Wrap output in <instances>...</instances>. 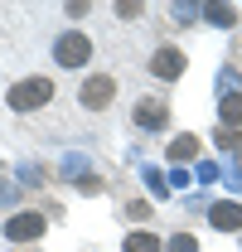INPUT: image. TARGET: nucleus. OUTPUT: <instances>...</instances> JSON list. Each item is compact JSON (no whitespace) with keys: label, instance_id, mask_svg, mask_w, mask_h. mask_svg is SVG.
Instances as JSON below:
<instances>
[{"label":"nucleus","instance_id":"obj_3","mask_svg":"<svg viewBox=\"0 0 242 252\" xmlns=\"http://www.w3.org/2000/svg\"><path fill=\"white\" fill-rule=\"evenodd\" d=\"M112 97H117V83H112L107 73H92V78H83V88H78V102H83L88 112H107Z\"/></svg>","mask_w":242,"mask_h":252},{"label":"nucleus","instance_id":"obj_11","mask_svg":"<svg viewBox=\"0 0 242 252\" xmlns=\"http://www.w3.org/2000/svg\"><path fill=\"white\" fill-rule=\"evenodd\" d=\"M170 252H199V243H194L189 233H175V238H170Z\"/></svg>","mask_w":242,"mask_h":252},{"label":"nucleus","instance_id":"obj_2","mask_svg":"<svg viewBox=\"0 0 242 252\" xmlns=\"http://www.w3.org/2000/svg\"><path fill=\"white\" fill-rule=\"evenodd\" d=\"M88 59H92V39H88V34L68 30V34L54 39V63H59V68H83Z\"/></svg>","mask_w":242,"mask_h":252},{"label":"nucleus","instance_id":"obj_10","mask_svg":"<svg viewBox=\"0 0 242 252\" xmlns=\"http://www.w3.org/2000/svg\"><path fill=\"white\" fill-rule=\"evenodd\" d=\"M194 151H199V141H194V136H180V141H170V160H189Z\"/></svg>","mask_w":242,"mask_h":252},{"label":"nucleus","instance_id":"obj_5","mask_svg":"<svg viewBox=\"0 0 242 252\" xmlns=\"http://www.w3.org/2000/svg\"><path fill=\"white\" fill-rule=\"evenodd\" d=\"M151 73H155V78H180V73H184V54L175 49V44H160L155 59H151Z\"/></svg>","mask_w":242,"mask_h":252},{"label":"nucleus","instance_id":"obj_9","mask_svg":"<svg viewBox=\"0 0 242 252\" xmlns=\"http://www.w3.org/2000/svg\"><path fill=\"white\" fill-rule=\"evenodd\" d=\"M126 252H160V238H151V233H131V238H126Z\"/></svg>","mask_w":242,"mask_h":252},{"label":"nucleus","instance_id":"obj_1","mask_svg":"<svg viewBox=\"0 0 242 252\" xmlns=\"http://www.w3.org/2000/svg\"><path fill=\"white\" fill-rule=\"evenodd\" d=\"M54 78H20L10 93H5V102L15 107V112H34V107H49L54 102Z\"/></svg>","mask_w":242,"mask_h":252},{"label":"nucleus","instance_id":"obj_7","mask_svg":"<svg viewBox=\"0 0 242 252\" xmlns=\"http://www.w3.org/2000/svg\"><path fill=\"white\" fill-rule=\"evenodd\" d=\"M213 228H218V233H238L242 228V204H213Z\"/></svg>","mask_w":242,"mask_h":252},{"label":"nucleus","instance_id":"obj_13","mask_svg":"<svg viewBox=\"0 0 242 252\" xmlns=\"http://www.w3.org/2000/svg\"><path fill=\"white\" fill-rule=\"evenodd\" d=\"M117 15H121V20H136V15H141V5H136V0H126V5H121V0H117Z\"/></svg>","mask_w":242,"mask_h":252},{"label":"nucleus","instance_id":"obj_4","mask_svg":"<svg viewBox=\"0 0 242 252\" xmlns=\"http://www.w3.org/2000/svg\"><path fill=\"white\" fill-rule=\"evenodd\" d=\"M5 238H10V243L44 238V214H20V219H10V223H5Z\"/></svg>","mask_w":242,"mask_h":252},{"label":"nucleus","instance_id":"obj_12","mask_svg":"<svg viewBox=\"0 0 242 252\" xmlns=\"http://www.w3.org/2000/svg\"><path fill=\"white\" fill-rule=\"evenodd\" d=\"M209 20H213V25H233V20H238V15H233V10H228V5H213V10H209Z\"/></svg>","mask_w":242,"mask_h":252},{"label":"nucleus","instance_id":"obj_8","mask_svg":"<svg viewBox=\"0 0 242 252\" xmlns=\"http://www.w3.org/2000/svg\"><path fill=\"white\" fill-rule=\"evenodd\" d=\"M218 112H223V126H228V131H233V126H242V93H228Z\"/></svg>","mask_w":242,"mask_h":252},{"label":"nucleus","instance_id":"obj_6","mask_svg":"<svg viewBox=\"0 0 242 252\" xmlns=\"http://www.w3.org/2000/svg\"><path fill=\"white\" fill-rule=\"evenodd\" d=\"M170 122V107H165V102H141V107H136V126H141V131H160V126Z\"/></svg>","mask_w":242,"mask_h":252}]
</instances>
